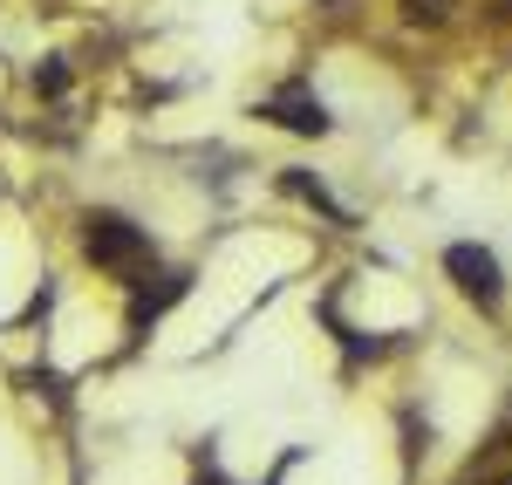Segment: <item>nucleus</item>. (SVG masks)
<instances>
[{"label": "nucleus", "mask_w": 512, "mask_h": 485, "mask_svg": "<svg viewBox=\"0 0 512 485\" xmlns=\"http://www.w3.org/2000/svg\"><path fill=\"white\" fill-rule=\"evenodd\" d=\"M82 253H89L103 274H151V240H144V226H130L123 212H89V219H82Z\"/></svg>", "instance_id": "1"}, {"label": "nucleus", "mask_w": 512, "mask_h": 485, "mask_svg": "<svg viewBox=\"0 0 512 485\" xmlns=\"http://www.w3.org/2000/svg\"><path fill=\"white\" fill-rule=\"evenodd\" d=\"M444 274L458 281V294H472L478 308H499V301H506V274H499V253H492V246L458 240L444 253Z\"/></svg>", "instance_id": "2"}, {"label": "nucleus", "mask_w": 512, "mask_h": 485, "mask_svg": "<svg viewBox=\"0 0 512 485\" xmlns=\"http://www.w3.org/2000/svg\"><path fill=\"white\" fill-rule=\"evenodd\" d=\"M260 117L280 123V130H294V137H328V110H321V96H308L301 82H294V89H280V96H267V103H260Z\"/></svg>", "instance_id": "3"}, {"label": "nucleus", "mask_w": 512, "mask_h": 485, "mask_svg": "<svg viewBox=\"0 0 512 485\" xmlns=\"http://www.w3.org/2000/svg\"><path fill=\"white\" fill-rule=\"evenodd\" d=\"M178 294H185V274H164V287H137V294H130V322H137V328L158 322V315L171 308V301H178Z\"/></svg>", "instance_id": "4"}, {"label": "nucleus", "mask_w": 512, "mask_h": 485, "mask_svg": "<svg viewBox=\"0 0 512 485\" xmlns=\"http://www.w3.org/2000/svg\"><path fill=\"white\" fill-rule=\"evenodd\" d=\"M280 185H287V192H294V199L321 205V212H328V219H342V205H335V199H328V192H321V178H308V171H287V178H280Z\"/></svg>", "instance_id": "5"}, {"label": "nucleus", "mask_w": 512, "mask_h": 485, "mask_svg": "<svg viewBox=\"0 0 512 485\" xmlns=\"http://www.w3.org/2000/svg\"><path fill=\"white\" fill-rule=\"evenodd\" d=\"M403 21L410 28H437V21H451V0H403Z\"/></svg>", "instance_id": "6"}, {"label": "nucleus", "mask_w": 512, "mask_h": 485, "mask_svg": "<svg viewBox=\"0 0 512 485\" xmlns=\"http://www.w3.org/2000/svg\"><path fill=\"white\" fill-rule=\"evenodd\" d=\"M35 89H41V96H62V89H69V69H62V62L35 69Z\"/></svg>", "instance_id": "7"}, {"label": "nucleus", "mask_w": 512, "mask_h": 485, "mask_svg": "<svg viewBox=\"0 0 512 485\" xmlns=\"http://www.w3.org/2000/svg\"><path fill=\"white\" fill-rule=\"evenodd\" d=\"M478 485H512V479H478Z\"/></svg>", "instance_id": "8"}, {"label": "nucleus", "mask_w": 512, "mask_h": 485, "mask_svg": "<svg viewBox=\"0 0 512 485\" xmlns=\"http://www.w3.org/2000/svg\"><path fill=\"white\" fill-rule=\"evenodd\" d=\"M506 445H512V431H506Z\"/></svg>", "instance_id": "9"}]
</instances>
